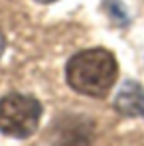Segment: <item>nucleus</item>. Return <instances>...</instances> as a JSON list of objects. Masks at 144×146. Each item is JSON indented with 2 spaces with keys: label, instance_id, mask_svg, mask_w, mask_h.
Instances as JSON below:
<instances>
[{
  "label": "nucleus",
  "instance_id": "nucleus-1",
  "mask_svg": "<svg viewBox=\"0 0 144 146\" xmlns=\"http://www.w3.org/2000/svg\"><path fill=\"white\" fill-rule=\"evenodd\" d=\"M119 65L111 51L103 48L83 49L67 61L65 77L73 91L87 97H105L117 81Z\"/></svg>",
  "mask_w": 144,
  "mask_h": 146
},
{
  "label": "nucleus",
  "instance_id": "nucleus-2",
  "mask_svg": "<svg viewBox=\"0 0 144 146\" xmlns=\"http://www.w3.org/2000/svg\"><path fill=\"white\" fill-rule=\"evenodd\" d=\"M40 101L30 95L10 93L0 99V132L18 140L30 138L42 119Z\"/></svg>",
  "mask_w": 144,
  "mask_h": 146
},
{
  "label": "nucleus",
  "instance_id": "nucleus-3",
  "mask_svg": "<svg viewBox=\"0 0 144 146\" xmlns=\"http://www.w3.org/2000/svg\"><path fill=\"white\" fill-rule=\"evenodd\" d=\"M115 109L124 117H144V87L136 81H124L115 97Z\"/></svg>",
  "mask_w": 144,
  "mask_h": 146
},
{
  "label": "nucleus",
  "instance_id": "nucleus-4",
  "mask_svg": "<svg viewBox=\"0 0 144 146\" xmlns=\"http://www.w3.org/2000/svg\"><path fill=\"white\" fill-rule=\"evenodd\" d=\"M105 10L109 12L111 20L115 24H119L120 28L128 26L130 18H128V12H126V6L120 2V0H105Z\"/></svg>",
  "mask_w": 144,
  "mask_h": 146
},
{
  "label": "nucleus",
  "instance_id": "nucleus-5",
  "mask_svg": "<svg viewBox=\"0 0 144 146\" xmlns=\"http://www.w3.org/2000/svg\"><path fill=\"white\" fill-rule=\"evenodd\" d=\"M4 48H6V38H4L2 32H0V57H2V53H4Z\"/></svg>",
  "mask_w": 144,
  "mask_h": 146
},
{
  "label": "nucleus",
  "instance_id": "nucleus-6",
  "mask_svg": "<svg viewBox=\"0 0 144 146\" xmlns=\"http://www.w3.org/2000/svg\"><path fill=\"white\" fill-rule=\"evenodd\" d=\"M36 2H40V4H51V2H55V0H36Z\"/></svg>",
  "mask_w": 144,
  "mask_h": 146
}]
</instances>
